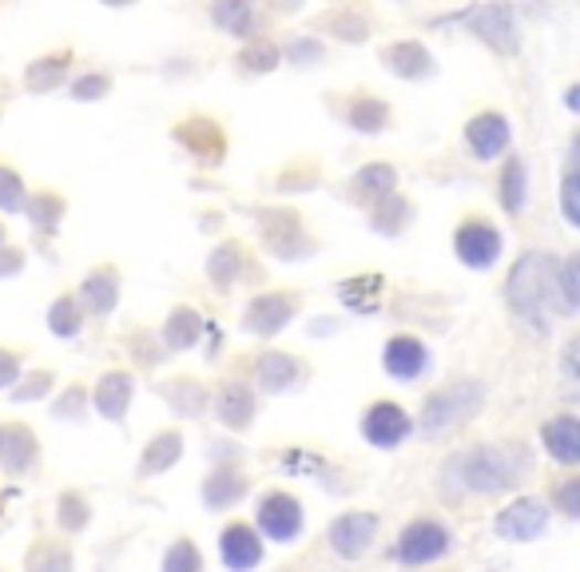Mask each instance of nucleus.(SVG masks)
Instances as JSON below:
<instances>
[{
	"mask_svg": "<svg viewBox=\"0 0 580 572\" xmlns=\"http://www.w3.org/2000/svg\"><path fill=\"white\" fill-rule=\"evenodd\" d=\"M532 474L529 445L521 442H493V445H470L457 449L437 469V489L445 501H465V497H497L513 489L517 481Z\"/></svg>",
	"mask_w": 580,
	"mask_h": 572,
	"instance_id": "nucleus-1",
	"label": "nucleus"
},
{
	"mask_svg": "<svg viewBox=\"0 0 580 572\" xmlns=\"http://www.w3.org/2000/svg\"><path fill=\"white\" fill-rule=\"evenodd\" d=\"M505 298H509L513 318L529 330V335H549L552 310H557V263L545 258L541 251L529 255L509 271L505 283Z\"/></svg>",
	"mask_w": 580,
	"mask_h": 572,
	"instance_id": "nucleus-2",
	"label": "nucleus"
},
{
	"mask_svg": "<svg viewBox=\"0 0 580 572\" xmlns=\"http://www.w3.org/2000/svg\"><path fill=\"white\" fill-rule=\"evenodd\" d=\"M485 385L477 378H457V382L433 390L430 398L422 402V414L413 422V430L430 442H442V437H453L462 425H470L473 417L482 414L485 405Z\"/></svg>",
	"mask_w": 580,
	"mask_h": 572,
	"instance_id": "nucleus-3",
	"label": "nucleus"
},
{
	"mask_svg": "<svg viewBox=\"0 0 580 572\" xmlns=\"http://www.w3.org/2000/svg\"><path fill=\"white\" fill-rule=\"evenodd\" d=\"M453 549H457V537L437 517H413L393 541V561L405 564V569H422V564L445 561Z\"/></svg>",
	"mask_w": 580,
	"mask_h": 572,
	"instance_id": "nucleus-4",
	"label": "nucleus"
},
{
	"mask_svg": "<svg viewBox=\"0 0 580 572\" xmlns=\"http://www.w3.org/2000/svg\"><path fill=\"white\" fill-rule=\"evenodd\" d=\"M255 525H259V537L275 544H291L303 537L306 529V509L295 494L286 489H271V494L259 497V509H255Z\"/></svg>",
	"mask_w": 580,
	"mask_h": 572,
	"instance_id": "nucleus-5",
	"label": "nucleus"
},
{
	"mask_svg": "<svg viewBox=\"0 0 580 572\" xmlns=\"http://www.w3.org/2000/svg\"><path fill=\"white\" fill-rule=\"evenodd\" d=\"M549 521H552L549 501H541V497H517V501H509L502 513H497L493 533L509 544H529L549 529Z\"/></svg>",
	"mask_w": 580,
	"mask_h": 572,
	"instance_id": "nucleus-6",
	"label": "nucleus"
},
{
	"mask_svg": "<svg viewBox=\"0 0 580 572\" xmlns=\"http://www.w3.org/2000/svg\"><path fill=\"white\" fill-rule=\"evenodd\" d=\"M378 513H366V509H355V513H342L335 517V525L326 529V544H330V553L342 557V561H362L378 541Z\"/></svg>",
	"mask_w": 580,
	"mask_h": 572,
	"instance_id": "nucleus-7",
	"label": "nucleus"
},
{
	"mask_svg": "<svg viewBox=\"0 0 580 572\" xmlns=\"http://www.w3.org/2000/svg\"><path fill=\"white\" fill-rule=\"evenodd\" d=\"M413 434V417L398 402H370L362 414V437L375 449H402Z\"/></svg>",
	"mask_w": 580,
	"mask_h": 572,
	"instance_id": "nucleus-8",
	"label": "nucleus"
},
{
	"mask_svg": "<svg viewBox=\"0 0 580 572\" xmlns=\"http://www.w3.org/2000/svg\"><path fill=\"white\" fill-rule=\"evenodd\" d=\"M453 251L465 267L473 271H489L497 258H502V231L485 223V219H465L457 235H453Z\"/></svg>",
	"mask_w": 580,
	"mask_h": 572,
	"instance_id": "nucleus-9",
	"label": "nucleus"
},
{
	"mask_svg": "<svg viewBox=\"0 0 580 572\" xmlns=\"http://www.w3.org/2000/svg\"><path fill=\"white\" fill-rule=\"evenodd\" d=\"M430 362H433L430 346L413 335H393L382 350V370L402 385H410V382H418V378L430 374Z\"/></svg>",
	"mask_w": 580,
	"mask_h": 572,
	"instance_id": "nucleus-10",
	"label": "nucleus"
},
{
	"mask_svg": "<svg viewBox=\"0 0 580 572\" xmlns=\"http://www.w3.org/2000/svg\"><path fill=\"white\" fill-rule=\"evenodd\" d=\"M219 557L231 572H255L263 564V537H259L255 525L231 521L223 525L219 533Z\"/></svg>",
	"mask_w": 580,
	"mask_h": 572,
	"instance_id": "nucleus-11",
	"label": "nucleus"
},
{
	"mask_svg": "<svg viewBox=\"0 0 580 572\" xmlns=\"http://www.w3.org/2000/svg\"><path fill=\"white\" fill-rule=\"evenodd\" d=\"M306 378V366L298 358L283 354V350H266L255 362V385L263 394H286V390H298Z\"/></svg>",
	"mask_w": 580,
	"mask_h": 572,
	"instance_id": "nucleus-12",
	"label": "nucleus"
},
{
	"mask_svg": "<svg viewBox=\"0 0 580 572\" xmlns=\"http://www.w3.org/2000/svg\"><path fill=\"white\" fill-rule=\"evenodd\" d=\"M131 394H136V378L124 374V370H112V374L99 378L96 390H92V405H96V414L104 417V422L124 425Z\"/></svg>",
	"mask_w": 580,
	"mask_h": 572,
	"instance_id": "nucleus-13",
	"label": "nucleus"
},
{
	"mask_svg": "<svg viewBox=\"0 0 580 572\" xmlns=\"http://www.w3.org/2000/svg\"><path fill=\"white\" fill-rule=\"evenodd\" d=\"M465 144H470L473 159H497L505 148H509V119L497 116V112H482V116L470 119V128H465Z\"/></svg>",
	"mask_w": 580,
	"mask_h": 572,
	"instance_id": "nucleus-14",
	"label": "nucleus"
},
{
	"mask_svg": "<svg viewBox=\"0 0 580 572\" xmlns=\"http://www.w3.org/2000/svg\"><path fill=\"white\" fill-rule=\"evenodd\" d=\"M541 445L545 454L552 457L557 465L572 469L580 462V422L577 414H557L552 422L541 425Z\"/></svg>",
	"mask_w": 580,
	"mask_h": 572,
	"instance_id": "nucleus-15",
	"label": "nucleus"
},
{
	"mask_svg": "<svg viewBox=\"0 0 580 572\" xmlns=\"http://www.w3.org/2000/svg\"><path fill=\"white\" fill-rule=\"evenodd\" d=\"M40 457V445L36 437H32L29 425H0V469L4 474H24V469H32Z\"/></svg>",
	"mask_w": 580,
	"mask_h": 572,
	"instance_id": "nucleus-16",
	"label": "nucleus"
},
{
	"mask_svg": "<svg viewBox=\"0 0 580 572\" xmlns=\"http://www.w3.org/2000/svg\"><path fill=\"white\" fill-rule=\"evenodd\" d=\"M298 310V298L291 295H263L255 303L246 306V330H255V335H278Z\"/></svg>",
	"mask_w": 580,
	"mask_h": 572,
	"instance_id": "nucleus-17",
	"label": "nucleus"
},
{
	"mask_svg": "<svg viewBox=\"0 0 580 572\" xmlns=\"http://www.w3.org/2000/svg\"><path fill=\"white\" fill-rule=\"evenodd\" d=\"M246 477L239 474V469H231V465H223V469H215L211 477H203V485H199V497H203V505L211 509V513H223V509H231V505H239L246 497Z\"/></svg>",
	"mask_w": 580,
	"mask_h": 572,
	"instance_id": "nucleus-18",
	"label": "nucleus"
},
{
	"mask_svg": "<svg viewBox=\"0 0 580 572\" xmlns=\"http://www.w3.org/2000/svg\"><path fill=\"white\" fill-rule=\"evenodd\" d=\"M215 417L226 430H246L255 422V394L243 382H223L215 394Z\"/></svg>",
	"mask_w": 580,
	"mask_h": 572,
	"instance_id": "nucleus-19",
	"label": "nucleus"
},
{
	"mask_svg": "<svg viewBox=\"0 0 580 572\" xmlns=\"http://www.w3.org/2000/svg\"><path fill=\"white\" fill-rule=\"evenodd\" d=\"M179 454H183V434H179V430H159V434L151 437L148 445H144L136 474L148 481V477H156V474H164V469H171V465L179 462Z\"/></svg>",
	"mask_w": 580,
	"mask_h": 572,
	"instance_id": "nucleus-20",
	"label": "nucleus"
},
{
	"mask_svg": "<svg viewBox=\"0 0 580 572\" xmlns=\"http://www.w3.org/2000/svg\"><path fill=\"white\" fill-rule=\"evenodd\" d=\"M525 203H529V168L521 156H513L502 171V208L505 215H521Z\"/></svg>",
	"mask_w": 580,
	"mask_h": 572,
	"instance_id": "nucleus-21",
	"label": "nucleus"
},
{
	"mask_svg": "<svg viewBox=\"0 0 580 572\" xmlns=\"http://www.w3.org/2000/svg\"><path fill=\"white\" fill-rule=\"evenodd\" d=\"M477 36L489 40V44H497V49L509 52L513 44H517V36H513V17L505 4H493V9H482L477 12Z\"/></svg>",
	"mask_w": 580,
	"mask_h": 572,
	"instance_id": "nucleus-22",
	"label": "nucleus"
},
{
	"mask_svg": "<svg viewBox=\"0 0 580 572\" xmlns=\"http://www.w3.org/2000/svg\"><path fill=\"white\" fill-rule=\"evenodd\" d=\"M164 398L176 405L179 417H199L203 414V402H207L203 385L191 382V378H176L171 385H164Z\"/></svg>",
	"mask_w": 580,
	"mask_h": 572,
	"instance_id": "nucleus-23",
	"label": "nucleus"
},
{
	"mask_svg": "<svg viewBox=\"0 0 580 572\" xmlns=\"http://www.w3.org/2000/svg\"><path fill=\"white\" fill-rule=\"evenodd\" d=\"M196 338H199V315L188 310V306H179L176 315L168 318V326H164V342H168L171 350H191Z\"/></svg>",
	"mask_w": 580,
	"mask_h": 572,
	"instance_id": "nucleus-24",
	"label": "nucleus"
},
{
	"mask_svg": "<svg viewBox=\"0 0 580 572\" xmlns=\"http://www.w3.org/2000/svg\"><path fill=\"white\" fill-rule=\"evenodd\" d=\"M29 572H76V561L60 541H40L29 553Z\"/></svg>",
	"mask_w": 580,
	"mask_h": 572,
	"instance_id": "nucleus-25",
	"label": "nucleus"
},
{
	"mask_svg": "<svg viewBox=\"0 0 580 572\" xmlns=\"http://www.w3.org/2000/svg\"><path fill=\"white\" fill-rule=\"evenodd\" d=\"M116 275L112 271H96V275L84 283V303H88L92 315H108L112 306H116Z\"/></svg>",
	"mask_w": 580,
	"mask_h": 572,
	"instance_id": "nucleus-26",
	"label": "nucleus"
},
{
	"mask_svg": "<svg viewBox=\"0 0 580 572\" xmlns=\"http://www.w3.org/2000/svg\"><path fill=\"white\" fill-rule=\"evenodd\" d=\"M159 569L164 572H203V553H199L188 537H176V541L168 544V553H164V564H159Z\"/></svg>",
	"mask_w": 580,
	"mask_h": 572,
	"instance_id": "nucleus-27",
	"label": "nucleus"
},
{
	"mask_svg": "<svg viewBox=\"0 0 580 572\" xmlns=\"http://www.w3.org/2000/svg\"><path fill=\"white\" fill-rule=\"evenodd\" d=\"M49 326H52V335H60V338H76L80 335L84 318H80V306L72 303V295H64V298H56V303H52Z\"/></svg>",
	"mask_w": 580,
	"mask_h": 572,
	"instance_id": "nucleus-28",
	"label": "nucleus"
},
{
	"mask_svg": "<svg viewBox=\"0 0 580 572\" xmlns=\"http://www.w3.org/2000/svg\"><path fill=\"white\" fill-rule=\"evenodd\" d=\"M355 188H362V195H393V168L375 163V168L358 171Z\"/></svg>",
	"mask_w": 580,
	"mask_h": 572,
	"instance_id": "nucleus-29",
	"label": "nucleus"
},
{
	"mask_svg": "<svg viewBox=\"0 0 580 572\" xmlns=\"http://www.w3.org/2000/svg\"><path fill=\"white\" fill-rule=\"evenodd\" d=\"M88 501L80 494H64L60 497V529H68V533H80L84 525H88Z\"/></svg>",
	"mask_w": 580,
	"mask_h": 572,
	"instance_id": "nucleus-30",
	"label": "nucleus"
},
{
	"mask_svg": "<svg viewBox=\"0 0 580 572\" xmlns=\"http://www.w3.org/2000/svg\"><path fill=\"white\" fill-rule=\"evenodd\" d=\"M0 208L4 211L24 208V188H20L17 171H9V168H0Z\"/></svg>",
	"mask_w": 580,
	"mask_h": 572,
	"instance_id": "nucleus-31",
	"label": "nucleus"
},
{
	"mask_svg": "<svg viewBox=\"0 0 580 572\" xmlns=\"http://www.w3.org/2000/svg\"><path fill=\"white\" fill-rule=\"evenodd\" d=\"M561 203H565V219H569V227H580V203H577V171H565V183H561Z\"/></svg>",
	"mask_w": 580,
	"mask_h": 572,
	"instance_id": "nucleus-32",
	"label": "nucleus"
},
{
	"mask_svg": "<svg viewBox=\"0 0 580 572\" xmlns=\"http://www.w3.org/2000/svg\"><path fill=\"white\" fill-rule=\"evenodd\" d=\"M557 509H561L565 517L580 513V477H565V481L557 485Z\"/></svg>",
	"mask_w": 580,
	"mask_h": 572,
	"instance_id": "nucleus-33",
	"label": "nucleus"
},
{
	"mask_svg": "<svg viewBox=\"0 0 580 572\" xmlns=\"http://www.w3.org/2000/svg\"><path fill=\"white\" fill-rule=\"evenodd\" d=\"M355 124L362 131H382L386 108H382V104H370V99H366V104H358V108H355Z\"/></svg>",
	"mask_w": 580,
	"mask_h": 572,
	"instance_id": "nucleus-34",
	"label": "nucleus"
},
{
	"mask_svg": "<svg viewBox=\"0 0 580 572\" xmlns=\"http://www.w3.org/2000/svg\"><path fill=\"white\" fill-rule=\"evenodd\" d=\"M84 405H88V394H84L80 385H72L68 394H64V398L56 402V417H84V414H80Z\"/></svg>",
	"mask_w": 580,
	"mask_h": 572,
	"instance_id": "nucleus-35",
	"label": "nucleus"
},
{
	"mask_svg": "<svg viewBox=\"0 0 580 572\" xmlns=\"http://www.w3.org/2000/svg\"><path fill=\"white\" fill-rule=\"evenodd\" d=\"M20 378V354H9L0 350V390H9L12 382Z\"/></svg>",
	"mask_w": 580,
	"mask_h": 572,
	"instance_id": "nucleus-36",
	"label": "nucleus"
},
{
	"mask_svg": "<svg viewBox=\"0 0 580 572\" xmlns=\"http://www.w3.org/2000/svg\"><path fill=\"white\" fill-rule=\"evenodd\" d=\"M572 358H577V342L565 346V382L577 385V366H572Z\"/></svg>",
	"mask_w": 580,
	"mask_h": 572,
	"instance_id": "nucleus-37",
	"label": "nucleus"
},
{
	"mask_svg": "<svg viewBox=\"0 0 580 572\" xmlns=\"http://www.w3.org/2000/svg\"><path fill=\"white\" fill-rule=\"evenodd\" d=\"M0 239H4V231H0Z\"/></svg>",
	"mask_w": 580,
	"mask_h": 572,
	"instance_id": "nucleus-38",
	"label": "nucleus"
}]
</instances>
